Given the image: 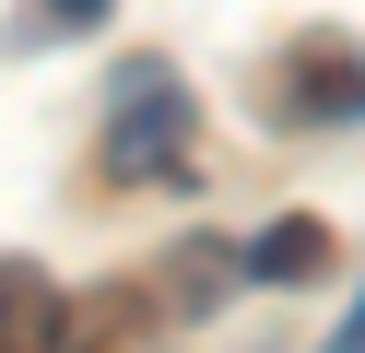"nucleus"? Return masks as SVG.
<instances>
[{"instance_id": "4", "label": "nucleus", "mask_w": 365, "mask_h": 353, "mask_svg": "<svg viewBox=\"0 0 365 353\" xmlns=\"http://www.w3.org/2000/svg\"><path fill=\"white\" fill-rule=\"evenodd\" d=\"M247 271H259V282H318V271H330V235H318V224H271L259 247H247Z\"/></svg>"}, {"instance_id": "5", "label": "nucleus", "mask_w": 365, "mask_h": 353, "mask_svg": "<svg viewBox=\"0 0 365 353\" xmlns=\"http://www.w3.org/2000/svg\"><path fill=\"white\" fill-rule=\"evenodd\" d=\"M106 12V0H36V24H24V36H71V24H95Z\"/></svg>"}, {"instance_id": "2", "label": "nucleus", "mask_w": 365, "mask_h": 353, "mask_svg": "<svg viewBox=\"0 0 365 353\" xmlns=\"http://www.w3.org/2000/svg\"><path fill=\"white\" fill-rule=\"evenodd\" d=\"M283 118H307V130H341V118H365V47L307 36V47L283 59Z\"/></svg>"}, {"instance_id": "1", "label": "nucleus", "mask_w": 365, "mask_h": 353, "mask_svg": "<svg viewBox=\"0 0 365 353\" xmlns=\"http://www.w3.org/2000/svg\"><path fill=\"white\" fill-rule=\"evenodd\" d=\"M106 177L118 188L189 177V83H177V59H118V83H106Z\"/></svg>"}, {"instance_id": "3", "label": "nucleus", "mask_w": 365, "mask_h": 353, "mask_svg": "<svg viewBox=\"0 0 365 353\" xmlns=\"http://www.w3.org/2000/svg\"><path fill=\"white\" fill-rule=\"evenodd\" d=\"M71 342V295L36 259H0V353H59Z\"/></svg>"}, {"instance_id": "6", "label": "nucleus", "mask_w": 365, "mask_h": 353, "mask_svg": "<svg viewBox=\"0 0 365 353\" xmlns=\"http://www.w3.org/2000/svg\"><path fill=\"white\" fill-rule=\"evenodd\" d=\"M330 353H365V306H354V318H341V329H330Z\"/></svg>"}]
</instances>
